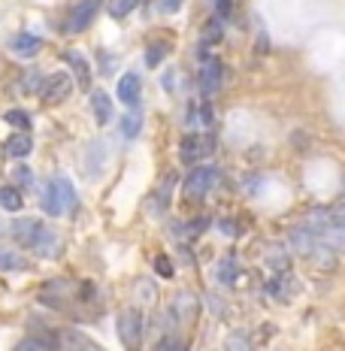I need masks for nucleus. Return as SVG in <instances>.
<instances>
[{"mask_svg": "<svg viewBox=\"0 0 345 351\" xmlns=\"http://www.w3.org/2000/svg\"><path fill=\"white\" fill-rule=\"evenodd\" d=\"M40 206L49 218H58L67 209H76V188H73V182L67 179V176H55V179L49 182L46 191H43Z\"/></svg>", "mask_w": 345, "mask_h": 351, "instance_id": "nucleus-1", "label": "nucleus"}, {"mask_svg": "<svg viewBox=\"0 0 345 351\" xmlns=\"http://www.w3.org/2000/svg\"><path fill=\"white\" fill-rule=\"evenodd\" d=\"M209 155H215V136L212 130H188L185 136L179 140V160L188 167H197L203 164Z\"/></svg>", "mask_w": 345, "mask_h": 351, "instance_id": "nucleus-2", "label": "nucleus"}, {"mask_svg": "<svg viewBox=\"0 0 345 351\" xmlns=\"http://www.w3.org/2000/svg\"><path fill=\"white\" fill-rule=\"evenodd\" d=\"M215 182H218V170L212 164L191 167V173L185 176V182H182V197H185L188 203H200L203 197L215 188Z\"/></svg>", "mask_w": 345, "mask_h": 351, "instance_id": "nucleus-3", "label": "nucleus"}, {"mask_svg": "<svg viewBox=\"0 0 345 351\" xmlns=\"http://www.w3.org/2000/svg\"><path fill=\"white\" fill-rule=\"evenodd\" d=\"M115 330H119V339L124 342L128 348H136L143 342V333H145V318L136 306H128V309L119 312V321H115Z\"/></svg>", "mask_w": 345, "mask_h": 351, "instance_id": "nucleus-4", "label": "nucleus"}, {"mask_svg": "<svg viewBox=\"0 0 345 351\" xmlns=\"http://www.w3.org/2000/svg\"><path fill=\"white\" fill-rule=\"evenodd\" d=\"M106 0H79L76 6L70 10V16L67 21H64V31L67 34H82L91 27V21L97 19V12H100V6H104Z\"/></svg>", "mask_w": 345, "mask_h": 351, "instance_id": "nucleus-5", "label": "nucleus"}, {"mask_svg": "<svg viewBox=\"0 0 345 351\" xmlns=\"http://www.w3.org/2000/svg\"><path fill=\"white\" fill-rule=\"evenodd\" d=\"M224 85V64L218 61V58H209V61L200 64V70H197V88H200L203 97H212V94H218Z\"/></svg>", "mask_w": 345, "mask_h": 351, "instance_id": "nucleus-6", "label": "nucleus"}, {"mask_svg": "<svg viewBox=\"0 0 345 351\" xmlns=\"http://www.w3.org/2000/svg\"><path fill=\"white\" fill-rule=\"evenodd\" d=\"M73 297H79V285L70 279H49L43 285V303H49L52 309H67Z\"/></svg>", "mask_w": 345, "mask_h": 351, "instance_id": "nucleus-7", "label": "nucleus"}, {"mask_svg": "<svg viewBox=\"0 0 345 351\" xmlns=\"http://www.w3.org/2000/svg\"><path fill=\"white\" fill-rule=\"evenodd\" d=\"M70 73H52L49 79H43V88H40V97H43V104H49V106H58V104H64V100L73 94V82H70Z\"/></svg>", "mask_w": 345, "mask_h": 351, "instance_id": "nucleus-8", "label": "nucleus"}, {"mask_svg": "<svg viewBox=\"0 0 345 351\" xmlns=\"http://www.w3.org/2000/svg\"><path fill=\"white\" fill-rule=\"evenodd\" d=\"M212 124H215V112H212V104L206 97L200 100V104H191L185 109V128L188 130H212Z\"/></svg>", "mask_w": 345, "mask_h": 351, "instance_id": "nucleus-9", "label": "nucleus"}, {"mask_svg": "<svg viewBox=\"0 0 345 351\" xmlns=\"http://www.w3.org/2000/svg\"><path fill=\"white\" fill-rule=\"evenodd\" d=\"M31 248L40 254V258H58V254H61V237L55 233V228H49V224H40V228H36V237H34Z\"/></svg>", "mask_w": 345, "mask_h": 351, "instance_id": "nucleus-10", "label": "nucleus"}, {"mask_svg": "<svg viewBox=\"0 0 345 351\" xmlns=\"http://www.w3.org/2000/svg\"><path fill=\"white\" fill-rule=\"evenodd\" d=\"M115 94H119V100L128 109H139V100H143V79H139L136 73H124L119 79Z\"/></svg>", "mask_w": 345, "mask_h": 351, "instance_id": "nucleus-11", "label": "nucleus"}, {"mask_svg": "<svg viewBox=\"0 0 345 351\" xmlns=\"http://www.w3.org/2000/svg\"><path fill=\"white\" fill-rule=\"evenodd\" d=\"M176 182H179V173H176V170L164 173V179L158 182L155 194H152V212H155V215H164V212L170 209V200H173V188H176Z\"/></svg>", "mask_w": 345, "mask_h": 351, "instance_id": "nucleus-12", "label": "nucleus"}, {"mask_svg": "<svg viewBox=\"0 0 345 351\" xmlns=\"http://www.w3.org/2000/svg\"><path fill=\"white\" fill-rule=\"evenodd\" d=\"M288 245L297 254H303V258H312L315 245H318V237H315L312 228H306V224H297V228H291V233H288Z\"/></svg>", "mask_w": 345, "mask_h": 351, "instance_id": "nucleus-13", "label": "nucleus"}, {"mask_svg": "<svg viewBox=\"0 0 345 351\" xmlns=\"http://www.w3.org/2000/svg\"><path fill=\"white\" fill-rule=\"evenodd\" d=\"M40 49H43V40L36 34H27V31H21L10 40V52L16 58H25V61H31V58L40 55Z\"/></svg>", "mask_w": 345, "mask_h": 351, "instance_id": "nucleus-14", "label": "nucleus"}, {"mask_svg": "<svg viewBox=\"0 0 345 351\" xmlns=\"http://www.w3.org/2000/svg\"><path fill=\"white\" fill-rule=\"evenodd\" d=\"M197 312H200V300L194 294H188V291H179V294L173 297V315L179 321H194Z\"/></svg>", "mask_w": 345, "mask_h": 351, "instance_id": "nucleus-15", "label": "nucleus"}, {"mask_svg": "<svg viewBox=\"0 0 345 351\" xmlns=\"http://www.w3.org/2000/svg\"><path fill=\"white\" fill-rule=\"evenodd\" d=\"M263 261H267V269L273 276H285L291 269V254L285 245H267V254H263Z\"/></svg>", "mask_w": 345, "mask_h": 351, "instance_id": "nucleus-16", "label": "nucleus"}, {"mask_svg": "<svg viewBox=\"0 0 345 351\" xmlns=\"http://www.w3.org/2000/svg\"><path fill=\"white\" fill-rule=\"evenodd\" d=\"M61 342H58L55 333H31L16 346V351H58Z\"/></svg>", "mask_w": 345, "mask_h": 351, "instance_id": "nucleus-17", "label": "nucleus"}, {"mask_svg": "<svg viewBox=\"0 0 345 351\" xmlns=\"http://www.w3.org/2000/svg\"><path fill=\"white\" fill-rule=\"evenodd\" d=\"M64 61L70 64V70L76 73V82H79V88H91V64L82 58V52H76V49H70V52H64Z\"/></svg>", "mask_w": 345, "mask_h": 351, "instance_id": "nucleus-18", "label": "nucleus"}, {"mask_svg": "<svg viewBox=\"0 0 345 351\" xmlns=\"http://www.w3.org/2000/svg\"><path fill=\"white\" fill-rule=\"evenodd\" d=\"M36 228H40V221H34V218H19V221H12L10 237L16 239L21 248H31L34 237H36Z\"/></svg>", "mask_w": 345, "mask_h": 351, "instance_id": "nucleus-19", "label": "nucleus"}, {"mask_svg": "<svg viewBox=\"0 0 345 351\" xmlns=\"http://www.w3.org/2000/svg\"><path fill=\"white\" fill-rule=\"evenodd\" d=\"M91 109H94V119H97V124H109V121H112V97H109L104 88H94V91H91Z\"/></svg>", "mask_w": 345, "mask_h": 351, "instance_id": "nucleus-20", "label": "nucleus"}, {"mask_svg": "<svg viewBox=\"0 0 345 351\" xmlns=\"http://www.w3.org/2000/svg\"><path fill=\"white\" fill-rule=\"evenodd\" d=\"M3 149H6V155L10 158H16V160H21V158H27L34 152V140H31V134H25V130H19V134H12L10 140L3 143Z\"/></svg>", "mask_w": 345, "mask_h": 351, "instance_id": "nucleus-21", "label": "nucleus"}, {"mask_svg": "<svg viewBox=\"0 0 345 351\" xmlns=\"http://www.w3.org/2000/svg\"><path fill=\"white\" fill-rule=\"evenodd\" d=\"M21 269H31V261L16 248H0V273H21Z\"/></svg>", "mask_w": 345, "mask_h": 351, "instance_id": "nucleus-22", "label": "nucleus"}, {"mask_svg": "<svg viewBox=\"0 0 345 351\" xmlns=\"http://www.w3.org/2000/svg\"><path fill=\"white\" fill-rule=\"evenodd\" d=\"M224 40V21L222 19H215L212 16L206 25H203V34H200V46H218V43Z\"/></svg>", "mask_w": 345, "mask_h": 351, "instance_id": "nucleus-23", "label": "nucleus"}, {"mask_svg": "<svg viewBox=\"0 0 345 351\" xmlns=\"http://www.w3.org/2000/svg\"><path fill=\"white\" fill-rule=\"evenodd\" d=\"M167 55H170V43H167V40H155V43H149V46H145V64H149L152 70L160 67Z\"/></svg>", "mask_w": 345, "mask_h": 351, "instance_id": "nucleus-24", "label": "nucleus"}, {"mask_svg": "<svg viewBox=\"0 0 345 351\" xmlns=\"http://www.w3.org/2000/svg\"><path fill=\"white\" fill-rule=\"evenodd\" d=\"M139 130H143V112H139V109H130V112L121 119V136L136 140Z\"/></svg>", "mask_w": 345, "mask_h": 351, "instance_id": "nucleus-25", "label": "nucleus"}, {"mask_svg": "<svg viewBox=\"0 0 345 351\" xmlns=\"http://www.w3.org/2000/svg\"><path fill=\"white\" fill-rule=\"evenodd\" d=\"M0 206H3L6 212H21V206H25V200H21V191L12 185H3L0 188Z\"/></svg>", "mask_w": 345, "mask_h": 351, "instance_id": "nucleus-26", "label": "nucleus"}, {"mask_svg": "<svg viewBox=\"0 0 345 351\" xmlns=\"http://www.w3.org/2000/svg\"><path fill=\"white\" fill-rule=\"evenodd\" d=\"M136 6H139V0H106V12L112 19H119V21L128 19L130 12L136 10Z\"/></svg>", "mask_w": 345, "mask_h": 351, "instance_id": "nucleus-27", "label": "nucleus"}, {"mask_svg": "<svg viewBox=\"0 0 345 351\" xmlns=\"http://www.w3.org/2000/svg\"><path fill=\"white\" fill-rule=\"evenodd\" d=\"M237 273H239V267H237V258H222L218 261V282L222 285H233L237 282Z\"/></svg>", "mask_w": 345, "mask_h": 351, "instance_id": "nucleus-28", "label": "nucleus"}, {"mask_svg": "<svg viewBox=\"0 0 345 351\" xmlns=\"http://www.w3.org/2000/svg\"><path fill=\"white\" fill-rule=\"evenodd\" d=\"M224 351H254V346H252V339H248V333L233 330V333H227V339H224Z\"/></svg>", "mask_w": 345, "mask_h": 351, "instance_id": "nucleus-29", "label": "nucleus"}, {"mask_svg": "<svg viewBox=\"0 0 345 351\" xmlns=\"http://www.w3.org/2000/svg\"><path fill=\"white\" fill-rule=\"evenodd\" d=\"M134 291H136V297L143 300V303H155V297H158V288H155V282L152 279H136Z\"/></svg>", "mask_w": 345, "mask_h": 351, "instance_id": "nucleus-30", "label": "nucleus"}, {"mask_svg": "<svg viewBox=\"0 0 345 351\" xmlns=\"http://www.w3.org/2000/svg\"><path fill=\"white\" fill-rule=\"evenodd\" d=\"M3 119L10 121L12 128H19V130H25V134H31V115H27L25 109H10Z\"/></svg>", "mask_w": 345, "mask_h": 351, "instance_id": "nucleus-31", "label": "nucleus"}, {"mask_svg": "<svg viewBox=\"0 0 345 351\" xmlns=\"http://www.w3.org/2000/svg\"><path fill=\"white\" fill-rule=\"evenodd\" d=\"M152 267H155V273L160 276V279H173V276H176V267H173V261L167 258V254H155Z\"/></svg>", "mask_w": 345, "mask_h": 351, "instance_id": "nucleus-32", "label": "nucleus"}, {"mask_svg": "<svg viewBox=\"0 0 345 351\" xmlns=\"http://www.w3.org/2000/svg\"><path fill=\"white\" fill-rule=\"evenodd\" d=\"M155 351H185V342H182L176 333H164L160 342L155 346Z\"/></svg>", "mask_w": 345, "mask_h": 351, "instance_id": "nucleus-33", "label": "nucleus"}, {"mask_svg": "<svg viewBox=\"0 0 345 351\" xmlns=\"http://www.w3.org/2000/svg\"><path fill=\"white\" fill-rule=\"evenodd\" d=\"M209 224H212V218H209V215H200V218H194V221H188V228H185V237H200V233H206V230H209Z\"/></svg>", "mask_w": 345, "mask_h": 351, "instance_id": "nucleus-34", "label": "nucleus"}, {"mask_svg": "<svg viewBox=\"0 0 345 351\" xmlns=\"http://www.w3.org/2000/svg\"><path fill=\"white\" fill-rule=\"evenodd\" d=\"M242 188H246V194H258L261 191V188H263V179H261V176L258 173H248L246 176V179H242Z\"/></svg>", "mask_w": 345, "mask_h": 351, "instance_id": "nucleus-35", "label": "nucleus"}, {"mask_svg": "<svg viewBox=\"0 0 345 351\" xmlns=\"http://www.w3.org/2000/svg\"><path fill=\"white\" fill-rule=\"evenodd\" d=\"M233 16V0H215V19L227 21Z\"/></svg>", "mask_w": 345, "mask_h": 351, "instance_id": "nucleus-36", "label": "nucleus"}, {"mask_svg": "<svg viewBox=\"0 0 345 351\" xmlns=\"http://www.w3.org/2000/svg\"><path fill=\"white\" fill-rule=\"evenodd\" d=\"M12 176H16V182L21 188H27L34 182V176H31V170H27V167H16V170H12Z\"/></svg>", "mask_w": 345, "mask_h": 351, "instance_id": "nucleus-37", "label": "nucleus"}, {"mask_svg": "<svg viewBox=\"0 0 345 351\" xmlns=\"http://www.w3.org/2000/svg\"><path fill=\"white\" fill-rule=\"evenodd\" d=\"M218 230H222L224 237H237V233H239V228H237V221H233V218H222V221H218Z\"/></svg>", "mask_w": 345, "mask_h": 351, "instance_id": "nucleus-38", "label": "nucleus"}, {"mask_svg": "<svg viewBox=\"0 0 345 351\" xmlns=\"http://www.w3.org/2000/svg\"><path fill=\"white\" fill-rule=\"evenodd\" d=\"M182 3H185V0H160V10L164 12H179Z\"/></svg>", "mask_w": 345, "mask_h": 351, "instance_id": "nucleus-39", "label": "nucleus"}, {"mask_svg": "<svg viewBox=\"0 0 345 351\" xmlns=\"http://www.w3.org/2000/svg\"><path fill=\"white\" fill-rule=\"evenodd\" d=\"M36 79H40L36 73H27V76H25V85H19V88H21L25 94H31V91H34V85H36Z\"/></svg>", "mask_w": 345, "mask_h": 351, "instance_id": "nucleus-40", "label": "nucleus"}, {"mask_svg": "<svg viewBox=\"0 0 345 351\" xmlns=\"http://www.w3.org/2000/svg\"><path fill=\"white\" fill-rule=\"evenodd\" d=\"M267 49H270V46H267V36L261 34V36H258V55H267Z\"/></svg>", "mask_w": 345, "mask_h": 351, "instance_id": "nucleus-41", "label": "nucleus"}]
</instances>
